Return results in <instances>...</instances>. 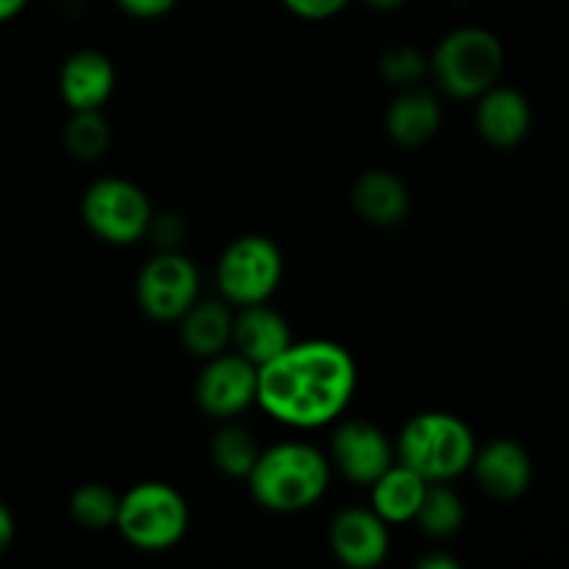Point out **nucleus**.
I'll list each match as a JSON object with an SVG mask.
<instances>
[{"label": "nucleus", "mask_w": 569, "mask_h": 569, "mask_svg": "<svg viewBox=\"0 0 569 569\" xmlns=\"http://www.w3.org/2000/svg\"><path fill=\"white\" fill-rule=\"evenodd\" d=\"M359 381L356 361L328 339L292 342L259 367L256 403L289 428H322L350 406Z\"/></svg>", "instance_id": "obj_1"}, {"label": "nucleus", "mask_w": 569, "mask_h": 569, "mask_svg": "<svg viewBox=\"0 0 569 569\" xmlns=\"http://www.w3.org/2000/svg\"><path fill=\"white\" fill-rule=\"evenodd\" d=\"M331 483V461L306 442H281L261 450L248 476L256 503L276 515H298L320 503Z\"/></svg>", "instance_id": "obj_2"}, {"label": "nucleus", "mask_w": 569, "mask_h": 569, "mask_svg": "<svg viewBox=\"0 0 569 569\" xmlns=\"http://www.w3.org/2000/svg\"><path fill=\"white\" fill-rule=\"evenodd\" d=\"M476 450V437L461 417L448 411H422L403 426L395 456L428 483H437L453 481L470 470Z\"/></svg>", "instance_id": "obj_3"}, {"label": "nucleus", "mask_w": 569, "mask_h": 569, "mask_svg": "<svg viewBox=\"0 0 569 569\" xmlns=\"http://www.w3.org/2000/svg\"><path fill=\"white\" fill-rule=\"evenodd\" d=\"M506 67L503 42L481 26L450 31L428 59V72L439 87L459 100L481 98L500 81Z\"/></svg>", "instance_id": "obj_4"}, {"label": "nucleus", "mask_w": 569, "mask_h": 569, "mask_svg": "<svg viewBox=\"0 0 569 569\" xmlns=\"http://www.w3.org/2000/svg\"><path fill=\"white\" fill-rule=\"evenodd\" d=\"M114 528L131 548L161 553L176 548L187 533L189 506L170 483H137L120 498Z\"/></svg>", "instance_id": "obj_5"}, {"label": "nucleus", "mask_w": 569, "mask_h": 569, "mask_svg": "<svg viewBox=\"0 0 569 569\" xmlns=\"http://www.w3.org/2000/svg\"><path fill=\"white\" fill-rule=\"evenodd\" d=\"M283 278L281 248L270 237L244 233L222 250L217 261V287L226 303H267Z\"/></svg>", "instance_id": "obj_6"}, {"label": "nucleus", "mask_w": 569, "mask_h": 569, "mask_svg": "<svg viewBox=\"0 0 569 569\" xmlns=\"http://www.w3.org/2000/svg\"><path fill=\"white\" fill-rule=\"evenodd\" d=\"M81 217L89 231L109 244H133L148 237L153 206L128 178H98L83 192Z\"/></svg>", "instance_id": "obj_7"}, {"label": "nucleus", "mask_w": 569, "mask_h": 569, "mask_svg": "<svg viewBox=\"0 0 569 569\" xmlns=\"http://www.w3.org/2000/svg\"><path fill=\"white\" fill-rule=\"evenodd\" d=\"M200 295V272L178 250H161L137 278V303L150 320H181Z\"/></svg>", "instance_id": "obj_8"}, {"label": "nucleus", "mask_w": 569, "mask_h": 569, "mask_svg": "<svg viewBox=\"0 0 569 569\" xmlns=\"http://www.w3.org/2000/svg\"><path fill=\"white\" fill-rule=\"evenodd\" d=\"M259 395V367L244 359L242 353H217L206 359L194 381L198 406L214 420H233L242 415Z\"/></svg>", "instance_id": "obj_9"}, {"label": "nucleus", "mask_w": 569, "mask_h": 569, "mask_svg": "<svg viewBox=\"0 0 569 569\" xmlns=\"http://www.w3.org/2000/svg\"><path fill=\"white\" fill-rule=\"evenodd\" d=\"M331 461L348 481L370 487L395 465V448L387 433L367 420H348L333 431Z\"/></svg>", "instance_id": "obj_10"}, {"label": "nucleus", "mask_w": 569, "mask_h": 569, "mask_svg": "<svg viewBox=\"0 0 569 569\" xmlns=\"http://www.w3.org/2000/svg\"><path fill=\"white\" fill-rule=\"evenodd\" d=\"M328 545L339 565L350 569H372L389 556V522L372 509H345L328 528Z\"/></svg>", "instance_id": "obj_11"}, {"label": "nucleus", "mask_w": 569, "mask_h": 569, "mask_svg": "<svg viewBox=\"0 0 569 569\" xmlns=\"http://www.w3.org/2000/svg\"><path fill=\"white\" fill-rule=\"evenodd\" d=\"M470 470L476 472L478 487L500 503L522 498L533 478L531 456L515 439H492L489 445L478 448Z\"/></svg>", "instance_id": "obj_12"}, {"label": "nucleus", "mask_w": 569, "mask_h": 569, "mask_svg": "<svg viewBox=\"0 0 569 569\" xmlns=\"http://www.w3.org/2000/svg\"><path fill=\"white\" fill-rule=\"evenodd\" d=\"M476 100V128L483 142L498 150H511L522 144V139L531 131L533 114L531 103L520 89L495 83Z\"/></svg>", "instance_id": "obj_13"}, {"label": "nucleus", "mask_w": 569, "mask_h": 569, "mask_svg": "<svg viewBox=\"0 0 569 569\" xmlns=\"http://www.w3.org/2000/svg\"><path fill=\"white\" fill-rule=\"evenodd\" d=\"M114 64L100 50H76L59 72V92L72 111L103 109L114 92Z\"/></svg>", "instance_id": "obj_14"}, {"label": "nucleus", "mask_w": 569, "mask_h": 569, "mask_svg": "<svg viewBox=\"0 0 569 569\" xmlns=\"http://www.w3.org/2000/svg\"><path fill=\"white\" fill-rule=\"evenodd\" d=\"M231 345L237 353L261 367L292 345V331H289V322L267 303L242 306L233 317Z\"/></svg>", "instance_id": "obj_15"}, {"label": "nucleus", "mask_w": 569, "mask_h": 569, "mask_svg": "<svg viewBox=\"0 0 569 569\" xmlns=\"http://www.w3.org/2000/svg\"><path fill=\"white\" fill-rule=\"evenodd\" d=\"M383 126L392 142L403 148H420L437 137L442 126V106L437 94L422 87H406L398 98L389 103Z\"/></svg>", "instance_id": "obj_16"}, {"label": "nucleus", "mask_w": 569, "mask_h": 569, "mask_svg": "<svg viewBox=\"0 0 569 569\" xmlns=\"http://www.w3.org/2000/svg\"><path fill=\"white\" fill-rule=\"evenodd\" d=\"M350 200H353L356 214L378 228L398 226L409 217L411 209L406 183L387 170H367L365 176H359V181L353 183V192H350Z\"/></svg>", "instance_id": "obj_17"}, {"label": "nucleus", "mask_w": 569, "mask_h": 569, "mask_svg": "<svg viewBox=\"0 0 569 569\" xmlns=\"http://www.w3.org/2000/svg\"><path fill=\"white\" fill-rule=\"evenodd\" d=\"M372 506L370 509L389 526H403L411 522L420 511L422 498H426L428 481L406 465H392L381 478L370 483Z\"/></svg>", "instance_id": "obj_18"}, {"label": "nucleus", "mask_w": 569, "mask_h": 569, "mask_svg": "<svg viewBox=\"0 0 569 569\" xmlns=\"http://www.w3.org/2000/svg\"><path fill=\"white\" fill-rule=\"evenodd\" d=\"M233 315L226 300H194L181 317L183 348L200 359L222 353L231 345Z\"/></svg>", "instance_id": "obj_19"}, {"label": "nucleus", "mask_w": 569, "mask_h": 569, "mask_svg": "<svg viewBox=\"0 0 569 569\" xmlns=\"http://www.w3.org/2000/svg\"><path fill=\"white\" fill-rule=\"evenodd\" d=\"M209 453L214 467H220L228 478H248L256 459H259L261 448L248 428L226 420V426H222L220 431L214 433V439H211Z\"/></svg>", "instance_id": "obj_20"}, {"label": "nucleus", "mask_w": 569, "mask_h": 569, "mask_svg": "<svg viewBox=\"0 0 569 569\" xmlns=\"http://www.w3.org/2000/svg\"><path fill=\"white\" fill-rule=\"evenodd\" d=\"M417 526L428 533V537H453L461 526H465V503L459 495L448 487V481L428 483L426 498H422L420 511H417Z\"/></svg>", "instance_id": "obj_21"}, {"label": "nucleus", "mask_w": 569, "mask_h": 569, "mask_svg": "<svg viewBox=\"0 0 569 569\" xmlns=\"http://www.w3.org/2000/svg\"><path fill=\"white\" fill-rule=\"evenodd\" d=\"M67 150L81 161H94L109 150L111 131L100 109L92 111H72V120L67 122L64 131Z\"/></svg>", "instance_id": "obj_22"}, {"label": "nucleus", "mask_w": 569, "mask_h": 569, "mask_svg": "<svg viewBox=\"0 0 569 569\" xmlns=\"http://www.w3.org/2000/svg\"><path fill=\"white\" fill-rule=\"evenodd\" d=\"M117 509H120V498L109 487H103V483H83L70 498L72 520L78 526L89 528V531L114 528Z\"/></svg>", "instance_id": "obj_23"}, {"label": "nucleus", "mask_w": 569, "mask_h": 569, "mask_svg": "<svg viewBox=\"0 0 569 569\" xmlns=\"http://www.w3.org/2000/svg\"><path fill=\"white\" fill-rule=\"evenodd\" d=\"M428 72V59L411 44H395L381 56V76L395 87H417L422 76Z\"/></svg>", "instance_id": "obj_24"}, {"label": "nucleus", "mask_w": 569, "mask_h": 569, "mask_svg": "<svg viewBox=\"0 0 569 569\" xmlns=\"http://www.w3.org/2000/svg\"><path fill=\"white\" fill-rule=\"evenodd\" d=\"M348 3L350 0H283V6H287L295 17L311 22L331 20V17H337Z\"/></svg>", "instance_id": "obj_25"}, {"label": "nucleus", "mask_w": 569, "mask_h": 569, "mask_svg": "<svg viewBox=\"0 0 569 569\" xmlns=\"http://www.w3.org/2000/svg\"><path fill=\"white\" fill-rule=\"evenodd\" d=\"M148 233L161 250H172L183 239V222L178 220V214H153Z\"/></svg>", "instance_id": "obj_26"}, {"label": "nucleus", "mask_w": 569, "mask_h": 569, "mask_svg": "<svg viewBox=\"0 0 569 569\" xmlns=\"http://www.w3.org/2000/svg\"><path fill=\"white\" fill-rule=\"evenodd\" d=\"M117 6L137 20H159L176 9L178 0H117Z\"/></svg>", "instance_id": "obj_27"}, {"label": "nucleus", "mask_w": 569, "mask_h": 569, "mask_svg": "<svg viewBox=\"0 0 569 569\" xmlns=\"http://www.w3.org/2000/svg\"><path fill=\"white\" fill-rule=\"evenodd\" d=\"M14 533H17L14 515H11L9 506L0 500V553H3V550H9V545L14 542Z\"/></svg>", "instance_id": "obj_28"}, {"label": "nucleus", "mask_w": 569, "mask_h": 569, "mask_svg": "<svg viewBox=\"0 0 569 569\" xmlns=\"http://www.w3.org/2000/svg\"><path fill=\"white\" fill-rule=\"evenodd\" d=\"M420 567L422 569H459V561L450 559V556L445 553H431L426 556V559H420Z\"/></svg>", "instance_id": "obj_29"}, {"label": "nucleus", "mask_w": 569, "mask_h": 569, "mask_svg": "<svg viewBox=\"0 0 569 569\" xmlns=\"http://www.w3.org/2000/svg\"><path fill=\"white\" fill-rule=\"evenodd\" d=\"M28 6V0H0V22H9Z\"/></svg>", "instance_id": "obj_30"}, {"label": "nucleus", "mask_w": 569, "mask_h": 569, "mask_svg": "<svg viewBox=\"0 0 569 569\" xmlns=\"http://www.w3.org/2000/svg\"><path fill=\"white\" fill-rule=\"evenodd\" d=\"M365 3L376 11H398V9H403L409 0H365Z\"/></svg>", "instance_id": "obj_31"}]
</instances>
